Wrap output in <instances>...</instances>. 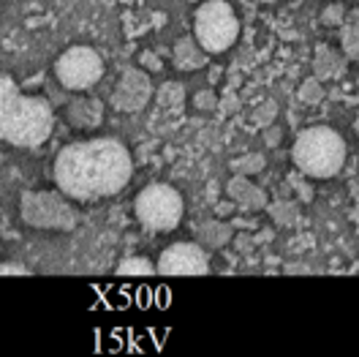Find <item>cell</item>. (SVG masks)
<instances>
[{
    "instance_id": "obj_8",
    "label": "cell",
    "mask_w": 359,
    "mask_h": 357,
    "mask_svg": "<svg viewBox=\"0 0 359 357\" xmlns=\"http://www.w3.org/2000/svg\"><path fill=\"white\" fill-rule=\"evenodd\" d=\"M163 275H204L210 273V257L202 243H175L156 262Z\"/></svg>"
},
{
    "instance_id": "obj_25",
    "label": "cell",
    "mask_w": 359,
    "mask_h": 357,
    "mask_svg": "<svg viewBox=\"0 0 359 357\" xmlns=\"http://www.w3.org/2000/svg\"><path fill=\"white\" fill-rule=\"evenodd\" d=\"M343 20H346V11H343L340 3H332V6L321 14V22L324 25H343Z\"/></svg>"
},
{
    "instance_id": "obj_16",
    "label": "cell",
    "mask_w": 359,
    "mask_h": 357,
    "mask_svg": "<svg viewBox=\"0 0 359 357\" xmlns=\"http://www.w3.org/2000/svg\"><path fill=\"white\" fill-rule=\"evenodd\" d=\"M267 213L278 226H292L299 221V205L294 200H278L272 205L267 202Z\"/></svg>"
},
{
    "instance_id": "obj_6",
    "label": "cell",
    "mask_w": 359,
    "mask_h": 357,
    "mask_svg": "<svg viewBox=\"0 0 359 357\" xmlns=\"http://www.w3.org/2000/svg\"><path fill=\"white\" fill-rule=\"evenodd\" d=\"M136 219L150 232H172L182 221V197L169 183H153L136 197Z\"/></svg>"
},
{
    "instance_id": "obj_24",
    "label": "cell",
    "mask_w": 359,
    "mask_h": 357,
    "mask_svg": "<svg viewBox=\"0 0 359 357\" xmlns=\"http://www.w3.org/2000/svg\"><path fill=\"white\" fill-rule=\"evenodd\" d=\"M194 107L202 112H212L218 107V96H215V90H199L196 96H194Z\"/></svg>"
},
{
    "instance_id": "obj_20",
    "label": "cell",
    "mask_w": 359,
    "mask_h": 357,
    "mask_svg": "<svg viewBox=\"0 0 359 357\" xmlns=\"http://www.w3.org/2000/svg\"><path fill=\"white\" fill-rule=\"evenodd\" d=\"M275 117H278V101L275 98H267L264 104H259L256 107V112H253V126H259V129H267V126H272L275 123Z\"/></svg>"
},
{
    "instance_id": "obj_2",
    "label": "cell",
    "mask_w": 359,
    "mask_h": 357,
    "mask_svg": "<svg viewBox=\"0 0 359 357\" xmlns=\"http://www.w3.org/2000/svg\"><path fill=\"white\" fill-rule=\"evenodd\" d=\"M55 129V110L41 96L20 93L0 117V139L14 148H39Z\"/></svg>"
},
{
    "instance_id": "obj_10",
    "label": "cell",
    "mask_w": 359,
    "mask_h": 357,
    "mask_svg": "<svg viewBox=\"0 0 359 357\" xmlns=\"http://www.w3.org/2000/svg\"><path fill=\"white\" fill-rule=\"evenodd\" d=\"M226 194L243 210H264L267 207V194L262 186H256L253 180H248V175H237L226 183Z\"/></svg>"
},
{
    "instance_id": "obj_17",
    "label": "cell",
    "mask_w": 359,
    "mask_h": 357,
    "mask_svg": "<svg viewBox=\"0 0 359 357\" xmlns=\"http://www.w3.org/2000/svg\"><path fill=\"white\" fill-rule=\"evenodd\" d=\"M156 98L161 107L166 110H180L182 101H185V88L180 82H163L161 88L156 90Z\"/></svg>"
},
{
    "instance_id": "obj_18",
    "label": "cell",
    "mask_w": 359,
    "mask_h": 357,
    "mask_svg": "<svg viewBox=\"0 0 359 357\" xmlns=\"http://www.w3.org/2000/svg\"><path fill=\"white\" fill-rule=\"evenodd\" d=\"M156 262H150L147 257H126L120 265H117V273L120 275H153L156 273Z\"/></svg>"
},
{
    "instance_id": "obj_27",
    "label": "cell",
    "mask_w": 359,
    "mask_h": 357,
    "mask_svg": "<svg viewBox=\"0 0 359 357\" xmlns=\"http://www.w3.org/2000/svg\"><path fill=\"white\" fill-rule=\"evenodd\" d=\"M234 248H237L240 254H248V251H253V248H256V240H253V235H245V232L234 235Z\"/></svg>"
},
{
    "instance_id": "obj_1",
    "label": "cell",
    "mask_w": 359,
    "mask_h": 357,
    "mask_svg": "<svg viewBox=\"0 0 359 357\" xmlns=\"http://www.w3.org/2000/svg\"><path fill=\"white\" fill-rule=\"evenodd\" d=\"M55 183L68 200L98 202L120 194L134 175L128 148L114 136H95L66 145L55 158Z\"/></svg>"
},
{
    "instance_id": "obj_9",
    "label": "cell",
    "mask_w": 359,
    "mask_h": 357,
    "mask_svg": "<svg viewBox=\"0 0 359 357\" xmlns=\"http://www.w3.org/2000/svg\"><path fill=\"white\" fill-rule=\"evenodd\" d=\"M153 82L147 77V71L142 68H126L114 85L112 93V104L120 112H139L147 107V101L153 98Z\"/></svg>"
},
{
    "instance_id": "obj_30",
    "label": "cell",
    "mask_w": 359,
    "mask_h": 357,
    "mask_svg": "<svg viewBox=\"0 0 359 357\" xmlns=\"http://www.w3.org/2000/svg\"><path fill=\"white\" fill-rule=\"evenodd\" d=\"M231 221H234V226H240V229H253L256 226V223L248 221V219H231Z\"/></svg>"
},
{
    "instance_id": "obj_14",
    "label": "cell",
    "mask_w": 359,
    "mask_h": 357,
    "mask_svg": "<svg viewBox=\"0 0 359 357\" xmlns=\"http://www.w3.org/2000/svg\"><path fill=\"white\" fill-rule=\"evenodd\" d=\"M234 229L231 223L224 221H204L199 229H196V243H202L204 248H224L229 240H231Z\"/></svg>"
},
{
    "instance_id": "obj_12",
    "label": "cell",
    "mask_w": 359,
    "mask_h": 357,
    "mask_svg": "<svg viewBox=\"0 0 359 357\" xmlns=\"http://www.w3.org/2000/svg\"><path fill=\"white\" fill-rule=\"evenodd\" d=\"M207 49H204L196 36H182L175 44V52H172V60H175V68L180 71H199V68L207 66Z\"/></svg>"
},
{
    "instance_id": "obj_15",
    "label": "cell",
    "mask_w": 359,
    "mask_h": 357,
    "mask_svg": "<svg viewBox=\"0 0 359 357\" xmlns=\"http://www.w3.org/2000/svg\"><path fill=\"white\" fill-rule=\"evenodd\" d=\"M340 44L348 60H359V8L351 11L340 25Z\"/></svg>"
},
{
    "instance_id": "obj_3",
    "label": "cell",
    "mask_w": 359,
    "mask_h": 357,
    "mask_svg": "<svg viewBox=\"0 0 359 357\" xmlns=\"http://www.w3.org/2000/svg\"><path fill=\"white\" fill-rule=\"evenodd\" d=\"M292 158L299 172L308 178H335L346 164V142L330 126H313L299 131L294 139Z\"/></svg>"
},
{
    "instance_id": "obj_13",
    "label": "cell",
    "mask_w": 359,
    "mask_h": 357,
    "mask_svg": "<svg viewBox=\"0 0 359 357\" xmlns=\"http://www.w3.org/2000/svg\"><path fill=\"white\" fill-rule=\"evenodd\" d=\"M343 71H346V60H343L340 52H335L332 46H327V44L316 46L313 74L321 82H324V79H337V77H343Z\"/></svg>"
},
{
    "instance_id": "obj_26",
    "label": "cell",
    "mask_w": 359,
    "mask_h": 357,
    "mask_svg": "<svg viewBox=\"0 0 359 357\" xmlns=\"http://www.w3.org/2000/svg\"><path fill=\"white\" fill-rule=\"evenodd\" d=\"M139 66L147 68V71H161L163 63H161V58H158L156 52H150V49H144L142 55H139Z\"/></svg>"
},
{
    "instance_id": "obj_4",
    "label": "cell",
    "mask_w": 359,
    "mask_h": 357,
    "mask_svg": "<svg viewBox=\"0 0 359 357\" xmlns=\"http://www.w3.org/2000/svg\"><path fill=\"white\" fill-rule=\"evenodd\" d=\"M194 36L196 41L210 52V55H221L229 46H234L240 36V20L234 14V8L226 0H207L196 8L194 17Z\"/></svg>"
},
{
    "instance_id": "obj_22",
    "label": "cell",
    "mask_w": 359,
    "mask_h": 357,
    "mask_svg": "<svg viewBox=\"0 0 359 357\" xmlns=\"http://www.w3.org/2000/svg\"><path fill=\"white\" fill-rule=\"evenodd\" d=\"M20 96V88L17 82L8 77V74H0V117L6 115V110L11 107V101Z\"/></svg>"
},
{
    "instance_id": "obj_23",
    "label": "cell",
    "mask_w": 359,
    "mask_h": 357,
    "mask_svg": "<svg viewBox=\"0 0 359 357\" xmlns=\"http://www.w3.org/2000/svg\"><path fill=\"white\" fill-rule=\"evenodd\" d=\"M305 178H308V175H305V172H299V169L289 175V186H292L294 191H297L299 202H311V200H313V188L305 183Z\"/></svg>"
},
{
    "instance_id": "obj_19",
    "label": "cell",
    "mask_w": 359,
    "mask_h": 357,
    "mask_svg": "<svg viewBox=\"0 0 359 357\" xmlns=\"http://www.w3.org/2000/svg\"><path fill=\"white\" fill-rule=\"evenodd\" d=\"M264 167H267V161H264L262 153H248V156L231 161V169H234L237 175H256V172H262Z\"/></svg>"
},
{
    "instance_id": "obj_28",
    "label": "cell",
    "mask_w": 359,
    "mask_h": 357,
    "mask_svg": "<svg viewBox=\"0 0 359 357\" xmlns=\"http://www.w3.org/2000/svg\"><path fill=\"white\" fill-rule=\"evenodd\" d=\"M0 275H30V268L20 262H0Z\"/></svg>"
},
{
    "instance_id": "obj_32",
    "label": "cell",
    "mask_w": 359,
    "mask_h": 357,
    "mask_svg": "<svg viewBox=\"0 0 359 357\" xmlns=\"http://www.w3.org/2000/svg\"><path fill=\"white\" fill-rule=\"evenodd\" d=\"M259 3H278V0H259Z\"/></svg>"
},
{
    "instance_id": "obj_11",
    "label": "cell",
    "mask_w": 359,
    "mask_h": 357,
    "mask_svg": "<svg viewBox=\"0 0 359 357\" xmlns=\"http://www.w3.org/2000/svg\"><path fill=\"white\" fill-rule=\"evenodd\" d=\"M66 117L74 129H98L101 120H104V104L98 98H90V96H79L74 101H68Z\"/></svg>"
},
{
    "instance_id": "obj_7",
    "label": "cell",
    "mask_w": 359,
    "mask_h": 357,
    "mask_svg": "<svg viewBox=\"0 0 359 357\" xmlns=\"http://www.w3.org/2000/svg\"><path fill=\"white\" fill-rule=\"evenodd\" d=\"M55 77L66 90H88L104 77V58L93 46H68L55 60Z\"/></svg>"
},
{
    "instance_id": "obj_29",
    "label": "cell",
    "mask_w": 359,
    "mask_h": 357,
    "mask_svg": "<svg viewBox=\"0 0 359 357\" xmlns=\"http://www.w3.org/2000/svg\"><path fill=\"white\" fill-rule=\"evenodd\" d=\"M280 139H283V131H280L278 126H267V129H264V145H267V148H278Z\"/></svg>"
},
{
    "instance_id": "obj_21",
    "label": "cell",
    "mask_w": 359,
    "mask_h": 357,
    "mask_svg": "<svg viewBox=\"0 0 359 357\" xmlns=\"http://www.w3.org/2000/svg\"><path fill=\"white\" fill-rule=\"evenodd\" d=\"M299 101H305V104H321L324 101V88H321V79L316 74L299 85Z\"/></svg>"
},
{
    "instance_id": "obj_31",
    "label": "cell",
    "mask_w": 359,
    "mask_h": 357,
    "mask_svg": "<svg viewBox=\"0 0 359 357\" xmlns=\"http://www.w3.org/2000/svg\"><path fill=\"white\" fill-rule=\"evenodd\" d=\"M354 131H357V134H359V117H357V120H354Z\"/></svg>"
},
{
    "instance_id": "obj_5",
    "label": "cell",
    "mask_w": 359,
    "mask_h": 357,
    "mask_svg": "<svg viewBox=\"0 0 359 357\" xmlns=\"http://www.w3.org/2000/svg\"><path fill=\"white\" fill-rule=\"evenodd\" d=\"M20 216L33 229L71 232L79 216L63 191H25L20 200Z\"/></svg>"
}]
</instances>
